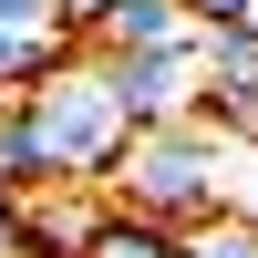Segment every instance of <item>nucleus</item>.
<instances>
[{"instance_id":"nucleus-6","label":"nucleus","mask_w":258,"mask_h":258,"mask_svg":"<svg viewBox=\"0 0 258 258\" xmlns=\"http://www.w3.org/2000/svg\"><path fill=\"white\" fill-rule=\"evenodd\" d=\"M186 52H197V83H258V31L248 21H217V31H197Z\"/></svg>"},{"instance_id":"nucleus-7","label":"nucleus","mask_w":258,"mask_h":258,"mask_svg":"<svg viewBox=\"0 0 258 258\" xmlns=\"http://www.w3.org/2000/svg\"><path fill=\"white\" fill-rule=\"evenodd\" d=\"M186 227H155V217H124V207H103V227H93V248L83 258H176Z\"/></svg>"},{"instance_id":"nucleus-9","label":"nucleus","mask_w":258,"mask_h":258,"mask_svg":"<svg viewBox=\"0 0 258 258\" xmlns=\"http://www.w3.org/2000/svg\"><path fill=\"white\" fill-rule=\"evenodd\" d=\"M227 207L258 217V155H227Z\"/></svg>"},{"instance_id":"nucleus-10","label":"nucleus","mask_w":258,"mask_h":258,"mask_svg":"<svg viewBox=\"0 0 258 258\" xmlns=\"http://www.w3.org/2000/svg\"><path fill=\"white\" fill-rule=\"evenodd\" d=\"M0 21H11V31H52L62 0H0Z\"/></svg>"},{"instance_id":"nucleus-8","label":"nucleus","mask_w":258,"mask_h":258,"mask_svg":"<svg viewBox=\"0 0 258 258\" xmlns=\"http://www.w3.org/2000/svg\"><path fill=\"white\" fill-rule=\"evenodd\" d=\"M52 62H62V21L52 31H11V21H0V93H21V83L52 73Z\"/></svg>"},{"instance_id":"nucleus-11","label":"nucleus","mask_w":258,"mask_h":258,"mask_svg":"<svg viewBox=\"0 0 258 258\" xmlns=\"http://www.w3.org/2000/svg\"><path fill=\"white\" fill-rule=\"evenodd\" d=\"M186 21H197V31H217V21H248V0H176Z\"/></svg>"},{"instance_id":"nucleus-4","label":"nucleus","mask_w":258,"mask_h":258,"mask_svg":"<svg viewBox=\"0 0 258 258\" xmlns=\"http://www.w3.org/2000/svg\"><path fill=\"white\" fill-rule=\"evenodd\" d=\"M93 176H62V186H31L11 217V258H83L103 227V197H83Z\"/></svg>"},{"instance_id":"nucleus-3","label":"nucleus","mask_w":258,"mask_h":258,"mask_svg":"<svg viewBox=\"0 0 258 258\" xmlns=\"http://www.w3.org/2000/svg\"><path fill=\"white\" fill-rule=\"evenodd\" d=\"M83 62H93V83L114 93V114L135 124V135H145V124H186L197 93H207V83H197V52H83Z\"/></svg>"},{"instance_id":"nucleus-12","label":"nucleus","mask_w":258,"mask_h":258,"mask_svg":"<svg viewBox=\"0 0 258 258\" xmlns=\"http://www.w3.org/2000/svg\"><path fill=\"white\" fill-rule=\"evenodd\" d=\"M11 217H21V197H11V186H0V248H11Z\"/></svg>"},{"instance_id":"nucleus-1","label":"nucleus","mask_w":258,"mask_h":258,"mask_svg":"<svg viewBox=\"0 0 258 258\" xmlns=\"http://www.w3.org/2000/svg\"><path fill=\"white\" fill-rule=\"evenodd\" d=\"M103 207H124V217H155V227H207L227 207V145L207 135L197 114L186 124H145V135L114 145V165H103Z\"/></svg>"},{"instance_id":"nucleus-5","label":"nucleus","mask_w":258,"mask_h":258,"mask_svg":"<svg viewBox=\"0 0 258 258\" xmlns=\"http://www.w3.org/2000/svg\"><path fill=\"white\" fill-rule=\"evenodd\" d=\"M83 31H93V52H186L197 21H186L176 0H114V11H93Z\"/></svg>"},{"instance_id":"nucleus-13","label":"nucleus","mask_w":258,"mask_h":258,"mask_svg":"<svg viewBox=\"0 0 258 258\" xmlns=\"http://www.w3.org/2000/svg\"><path fill=\"white\" fill-rule=\"evenodd\" d=\"M0 103H11V93H0Z\"/></svg>"},{"instance_id":"nucleus-2","label":"nucleus","mask_w":258,"mask_h":258,"mask_svg":"<svg viewBox=\"0 0 258 258\" xmlns=\"http://www.w3.org/2000/svg\"><path fill=\"white\" fill-rule=\"evenodd\" d=\"M11 103L31 114V135H41V155H52V176H103V165H114V145L135 135V124L114 114V93L93 83V62H73V52H62L52 73H31Z\"/></svg>"},{"instance_id":"nucleus-14","label":"nucleus","mask_w":258,"mask_h":258,"mask_svg":"<svg viewBox=\"0 0 258 258\" xmlns=\"http://www.w3.org/2000/svg\"><path fill=\"white\" fill-rule=\"evenodd\" d=\"M0 258H11V248H0Z\"/></svg>"}]
</instances>
